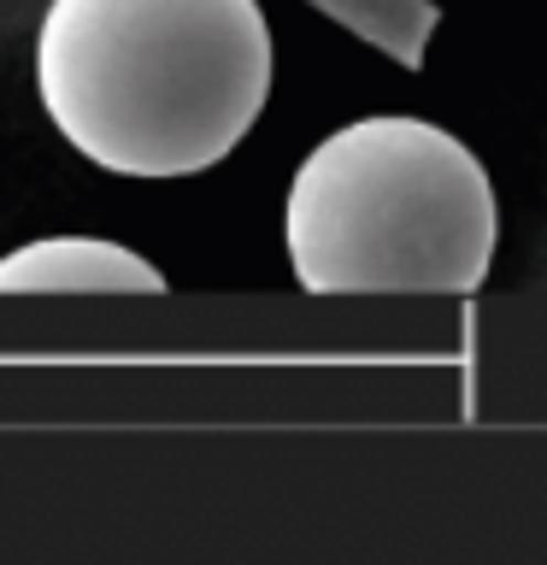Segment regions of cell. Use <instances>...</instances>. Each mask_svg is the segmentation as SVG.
<instances>
[{"instance_id": "cell-1", "label": "cell", "mask_w": 547, "mask_h": 565, "mask_svg": "<svg viewBox=\"0 0 547 565\" xmlns=\"http://www.w3.org/2000/svg\"><path fill=\"white\" fill-rule=\"evenodd\" d=\"M35 95L112 177H194L247 141L271 95L259 0H53Z\"/></svg>"}, {"instance_id": "cell-2", "label": "cell", "mask_w": 547, "mask_h": 565, "mask_svg": "<svg viewBox=\"0 0 547 565\" xmlns=\"http://www.w3.org/2000/svg\"><path fill=\"white\" fill-rule=\"evenodd\" d=\"M501 206L465 141L377 113L330 130L282 201V247L307 295H471L489 282Z\"/></svg>"}, {"instance_id": "cell-3", "label": "cell", "mask_w": 547, "mask_h": 565, "mask_svg": "<svg viewBox=\"0 0 547 565\" xmlns=\"http://www.w3.org/2000/svg\"><path fill=\"white\" fill-rule=\"evenodd\" d=\"M153 259L100 236H42L0 254V295H165Z\"/></svg>"}, {"instance_id": "cell-4", "label": "cell", "mask_w": 547, "mask_h": 565, "mask_svg": "<svg viewBox=\"0 0 547 565\" xmlns=\"http://www.w3.org/2000/svg\"><path fill=\"white\" fill-rule=\"evenodd\" d=\"M307 7L335 18V24L353 30L365 47L388 53V60L406 65V71L423 65V47H430V35L441 24L436 0H307Z\"/></svg>"}]
</instances>
